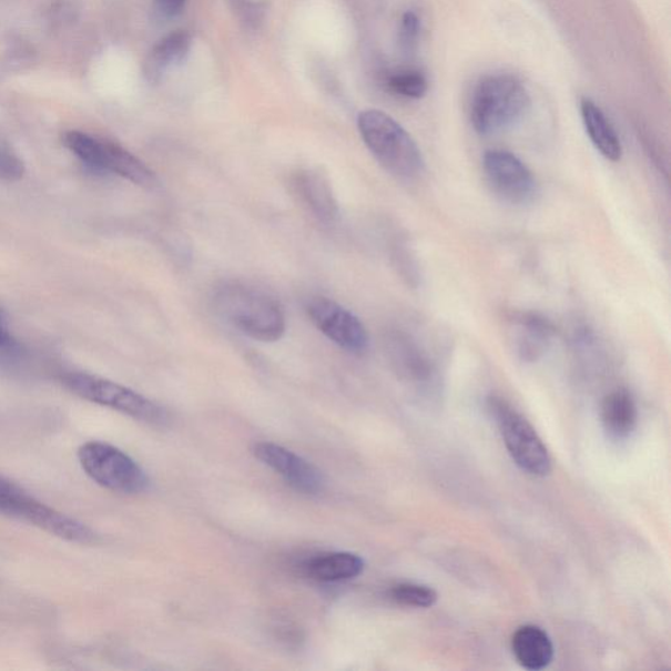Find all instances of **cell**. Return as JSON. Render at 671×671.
Listing matches in <instances>:
<instances>
[{"label":"cell","mask_w":671,"mask_h":671,"mask_svg":"<svg viewBox=\"0 0 671 671\" xmlns=\"http://www.w3.org/2000/svg\"><path fill=\"white\" fill-rule=\"evenodd\" d=\"M213 302L223 319L252 340L274 343L285 334L284 309L263 288L230 281L215 288Z\"/></svg>","instance_id":"obj_1"},{"label":"cell","mask_w":671,"mask_h":671,"mask_svg":"<svg viewBox=\"0 0 671 671\" xmlns=\"http://www.w3.org/2000/svg\"><path fill=\"white\" fill-rule=\"evenodd\" d=\"M531 108L528 87L510 72H494L476 83L470 120L476 133L492 135L514 128Z\"/></svg>","instance_id":"obj_2"},{"label":"cell","mask_w":671,"mask_h":671,"mask_svg":"<svg viewBox=\"0 0 671 671\" xmlns=\"http://www.w3.org/2000/svg\"><path fill=\"white\" fill-rule=\"evenodd\" d=\"M358 129L367 149L392 175L406 180L421 175L425 169L421 150L392 115L378 110L360 112Z\"/></svg>","instance_id":"obj_3"},{"label":"cell","mask_w":671,"mask_h":671,"mask_svg":"<svg viewBox=\"0 0 671 671\" xmlns=\"http://www.w3.org/2000/svg\"><path fill=\"white\" fill-rule=\"evenodd\" d=\"M61 382L79 398L119 410L135 420L157 425L167 421V414L156 403L112 380L85 373H67L62 375Z\"/></svg>","instance_id":"obj_4"},{"label":"cell","mask_w":671,"mask_h":671,"mask_svg":"<svg viewBox=\"0 0 671 671\" xmlns=\"http://www.w3.org/2000/svg\"><path fill=\"white\" fill-rule=\"evenodd\" d=\"M489 410L499 424L505 446L515 464L525 472L546 476L552 470V460L542 438L532 425L501 398H490Z\"/></svg>","instance_id":"obj_5"},{"label":"cell","mask_w":671,"mask_h":671,"mask_svg":"<svg viewBox=\"0 0 671 671\" xmlns=\"http://www.w3.org/2000/svg\"><path fill=\"white\" fill-rule=\"evenodd\" d=\"M79 464L99 486L113 492L136 495L149 487L146 474L124 451L104 443H87L79 447Z\"/></svg>","instance_id":"obj_6"},{"label":"cell","mask_w":671,"mask_h":671,"mask_svg":"<svg viewBox=\"0 0 671 671\" xmlns=\"http://www.w3.org/2000/svg\"><path fill=\"white\" fill-rule=\"evenodd\" d=\"M490 190L510 205H529L538 196V183L521 159L507 150H488L482 156Z\"/></svg>","instance_id":"obj_7"},{"label":"cell","mask_w":671,"mask_h":671,"mask_svg":"<svg viewBox=\"0 0 671 671\" xmlns=\"http://www.w3.org/2000/svg\"><path fill=\"white\" fill-rule=\"evenodd\" d=\"M307 314L315 327L342 349L363 355L369 348V334L364 323L335 301L316 297L308 302Z\"/></svg>","instance_id":"obj_8"},{"label":"cell","mask_w":671,"mask_h":671,"mask_svg":"<svg viewBox=\"0 0 671 671\" xmlns=\"http://www.w3.org/2000/svg\"><path fill=\"white\" fill-rule=\"evenodd\" d=\"M254 454L265 466L283 476L287 485L297 492L312 496L323 492L324 486H326L323 474L297 454L272 443L256 444Z\"/></svg>","instance_id":"obj_9"},{"label":"cell","mask_w":671,"mask_h":671,"mask_svg":"<svg viewBox=\"0 0 671 671\" xmlns=\"http://www.w3.org/2000/svg\"><path fill=\"white\" fill-rule=\"evenodd\" d=\"M509 321L511 343L519 357L529 363L542 357L552 340V324L536 313H517Z\"/></svg>","instance_id":"obj_10"},{"label":"cell","mask_w":671,"mask_h":671,"mask_svg":"<svg viewBox=\"0 0 671 671\" xmlns=\"http://www.w3.org/2000/svg\"><path fill=\"white\" fill-rule=\"evenodd\" d=\"M294 192L317 220L332 223L337 218V202L328 179L323 173L299 171L293 179Z\"/></svg>","instance_id":"obj_11"},{"label":"cell","mask_w":671,"mask_h":671,"mask_svg":"<svg viewBox=\"0 0 671 671\" xmlns=\"http://www.w3.org/2000/svg\"><path fill=\"white\" fill-rule=\"evenodd\" d=\"M580 112L587 134L598 153L610 162H619L623 156L622 142L601 106L589 98H582Z\"/></svg>","instance_id":"obj_12"},{"label":"cell","mask_w":671,"mask_h":671,"mask_svg":"<svg viewBox=\"0 0 671 671\" xmlns=\"http://www.w3.org/2000/svg\"><path fill=\"white\" fill-rule=\"evenodd\" d=\"M101 172L113 173L143 187L157 185V177L146 164L120 144L101 140Z\"/></svg>","instance_id":"obj_13"},{"label":"cell","mask_w":671,"mask_h":671,"mask_svg":"<svg viewBox=\"0 0 671 671\" xmlns=\"http://www.w3.org/2000/svg\"><path fill=\"white\" fill-rule=\"evenodd\" d=\"M511 651L519 665L528 670L546 669L553 660L550 637L538 626H522L511 638Z\"/></svg>","instance_id":"obj_14"},{"label":"cell","mask_w":671,"mask_h":671,"mask_svg":"<svg viewBox=\"0 0 671 671\" xmlns=\"http://www.w3.org/2000/svg\"><path fill=\"white\" fill-rule=\"evenodd\" d=\"M192 45L191 34L185 31L165 35L149 53L143 63V74L150 83L162 81L165 72L185 60Z\"/></svg>","instance_id":"obj_15"},{"label":"cell","mask_w":671,"mask_h":671,"mask_svg":"<svg viewBox=\"0 0 671 671\" xmlns=\"http://www.w3.org/2000/svg\"><path fill=\"white\" fill-rule=\"evenodd\" d=\"M601 418L603 428L610 437L617 439L630 437L631 433L637 429L639 420L637 400L627 389L618 388L606 396Z\"/></svg>","instance_id":"obj_16"},{"label":"cell","mask_w":671,"mask_h":671,"mask_svg":"<svg viewBox=\"0 0 671 671\" xmlns=\"http://www.w3.org/2000/svg\"><path fill=\"white\" fill-rule=\"evenodd\" d=\"M365 562L356 553L329 552L305 562V573L319 582H340L356 579L364 572Z\"/></svg>","instance_id":"obj_17"},{"label":"cell","mask_w":671,"mask_h":671,"mask_svg":"<svg viewBox=\"0 0 671 671\" xmlns=\"http://www.w3.org/2000/svg\"><path fill=\"white\" fill-rule=\"evenodd\" d=\"M387 89L404 99L418 100L427 95V75L417 69H400L387 77Z\"/></svg>","instance_id":"obj_18"},{"label":"cell","mask_w":671,"mask_h":671,"mask_svg":"<svg viewBox=\"0 0 671 671\" xmlns=\"http://www.w3.org/2000/svg\"><path fill=\"white\" fill-rule=\"evenodd\" d=\"M388 596L398 604L416 609L433 608L438 600L435 589L413 582L398 583V586L389 589Z\"/></svg>","instance_id":"obj_19"},{"label":"cell","mask_w":671,"mask_h":671,"mask_svg":"<svg viewBox=\"0 0 671 671\" xmlns=\"http://www.w3.org/2000/svg\"><path fill=\"white\" fill-rule=\"evenodd\" d=\"M32 496L0 476V514L20 518Z\"/></svg>","instance_id":"obj_20"},{"label":"cell","mask_w":671,"mask_h":671,"mask_svg":"<svg viewBox=\"0 0 671 671\" xmlns=\"http://www.w3.org/2000/svg\"><path fill=\"white\" fill-rule=\"evenodd\" d=\"M421 23L414 11L403 14L400 24V45L404 52L414 53L417 48L418 35H420Z\"/></svg>","instance_id":"obj_21"},{"label":"cell","mask_w":671,"mask_h":671,"mask_svg":"<svg viewBox=\"0 0 671 671\" xmlns=\"http://www.w3.org/2000/svg\"><path fill=\"white\" fill-rule=\"evenodd\" d=\"M24 163L12 151L0 146V182L14 183L23 179Z\"/></svg>","instance_id":"obj_22"},{"label":"cell","mask_w":671,"mask_h":671,"mask_svg":"<svg viewBox=\"0 0 671 671\" xmlns=\"http://www.w3.org/2000/svg\"><path fill=\"white\" fill-rule=\"evenodd\" d=\"M21 352L20 344L17 338L11 335L9 329V316L2 307H0V358L13 359L19 357Z\"/></svg>","instance_id":"obj_23"},{"label":"cell","mask_w":671,"mask_h":671,"mask_svg":"<svg viewBox=\"0 0 671 671\" xmlns=\"http://www.w3.org/2000/svg\"><path fill=\"white\" fill-rule=\"evenodd\" d=\"M231 3H233L234 10L240 13L244 23L255 24L260 20L262 11H260L257 4L250 2V0H231Z\"/></svg>","instance_id":"obj_24"},{"label":"cell","mask_w":671,"mask_h":671,"mask_svg":"<svg viewBox=\"0 0 671 671\" xmlns=\"http://www.w3.org/2000/svg\"><path fill=\"white\" fill-rule=\"evenodd\" d=\"M185 0H155V9L163 19L175 18L183 10Z\"/></svg>","instance_id":"obj_25"}]
</instances>
